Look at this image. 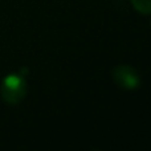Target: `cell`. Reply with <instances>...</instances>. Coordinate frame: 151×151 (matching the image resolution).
I'll return each instance as SVG.
<instances>
[{
	"label": "cell",
	"instance_id": "1",
	"mask_svg": "<svg viewBox=\"0 0 151 151\" xmlns=\"http://www.w3.org/2000/svg\"><path fill=\"white\" fill-rule=\"evenodd\" d=\"M27 81L23 74L11 73L7 74L0 83V96L3 101L9 105H17L27 96Z\"/></svg>",
	"mask_w": 151,
	"mask_h": 151
},
{
	"label": "cell",
	"instance_id": "2",
	"mask_svg": "<svg viewBox=\"0 0 151 151\" xmlns=\"http://www.w3.org/2000/svg\"><path fill=\"white\" fill-rule=\"evenodd\" d=\"M111 78L118 88L123 90H137L141 86V77L138 72L130 65H117L111 70Z\"/></svg>",
	"mask_w": 151,
	"mask_h": 151
},
{
	"label": "cell",
	"instance_id": "3",
	"mask_svg": "<svg viewBox=\"0 0 151 151\" xmlns=\"http://www.w3.org/2000/svg\"><path fill=\"white\" fill-rule=\"evenodd\" d=\"M131 5L143 15H150L151 13V0H130Z\"/></svg>",
	"mask_w": 151,
	"mask_h": 151
}]
</instances>
